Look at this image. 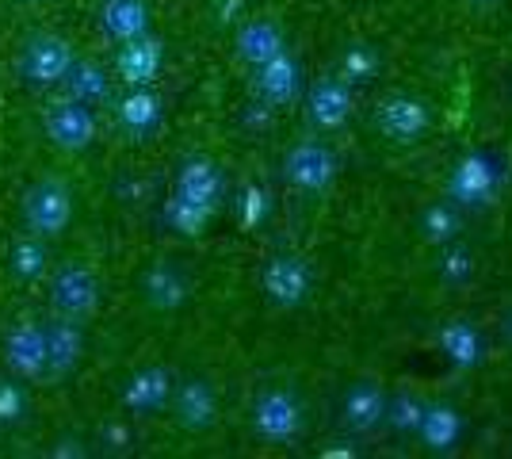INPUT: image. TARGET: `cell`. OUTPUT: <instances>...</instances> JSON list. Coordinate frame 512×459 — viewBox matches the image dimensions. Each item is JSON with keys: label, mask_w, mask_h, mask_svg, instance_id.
Segmentation results:
<instances>
[{"label": "cell", "mask_w": 512, "mask_h": 459, "mask_svg": "<svg viewBox=\"0 0 512 459\" xmlns=\"http://www.w3.org/2000/svg\"><path fill=\"white\" fill-rule=\"evenodd\" d=\"M20 219L23 230L35 238H58L73 222V188L62 176H43L35 180L20 199Z\"/></svg>", "instance_id": "6da1fadb"}, {"label": "cell", "mask_w": 512, "mask_h": 459, "mask_svg": "<svg viewBox=\"0 0 512 459\" xmlns=\"http://www.w3.org/2000/svg\"><path fill=\"white\" fill-rule=\"evenodd\" d=\"M73 62H77V58H73L69 39L54 35V31H39V35H31V39L20 46V54H16V77H20L27 88L43 92V88L62 85L65 73L73 69Z\"/></svg>", "instance_id": "7a4b0ae2"}, {"label": "cell", "mask_w": 512, "mask_h": 459, "mask_svg": "<svg viewBox=\"0 0 512 459\" xmlns=\"http://www.w3.org/2000/svg\"><path fill=\"white\" fill-rule=\"evenodd\" d=\"M100 276L88 268L85 261H65L54 268L50 287H46V299L50 310L58 318H73V322H85L100 310Z\"/></svg>", "instance_id": "3957f363"}, {"label": "cell", "mask_w": 512, "mask_h": 459, "mask_svg": "<svg viewBox=\"0 0 512 459\" xmlns=\"http://www.w3.org/2000/svg\"><path fill=\"white\" fill-rule=\"evenodd\" d=\"M501 184H505V165H501V157L490 150H474L451 169L448 196H451V203L478 211V207L493 203V196L501 192Z\"/></svg>", "instance_id": "277c9868"}, {"label": "cell", "mask_w": 512, "mask_h": 459, "mask_svg": "<svg viewBox=\"0 0 512 459\" xmlns=\"http://www.w3.org/2000/svg\"><path fill=\"white\" fill-rule=\"evenodd\" d=\"M253 429L268 444H291L302 433V406L299 398L283 387H268L253 402Z\"/></svg>", "instance_id": "5b68a950"}, {"label": "cell", "mask_w": 512, "mask_h": 459, "mask_svg": "<svg viewBox=\"0 0 512 459\" xmlns=\"http://www.w3.org/2000/svg\"><path fill=\"white\" fill-rule=\"evenodd\" d=\"M43 131L50 146L62 153H81L96 142V111L81 104V100H58L50 104L43 115Z\"/></svg>", "instance_id": "8992f818"}, {"label": "cell", "mask_w": 512, "mask_h": 459, "mask_svg": "<svg viewBox=\"0 0 512 459\" xmlns=\"http://www.w3.org/2000/svg\"><path fill=\"white\" fill-rule=\"evenodd\" d=\"M337 173H341V161H337V153L329 150L325 142H299V146H291L287 157H283V176L299 192H310V196L329 192Z\"/></svg>", "instance_id": "52a82bcc"}, {"label": "cell", "mask_w": 512, "mask_h": 459, "mask_svg": "<svg viewBox=\"0 0 512 459\" xmlns=\"http://www.w3.org/2000/svg\"><path fill=\"white\" fill-rule=\"evenodd\" d=\"M260 287H264V295L272 299L276 306L283 310H295L310 299V291H314V268L306 264V257H295V253H279L272 261L264 264V272H260Z\"/></svg>", "instance_id": "ba28073f"}, {"label": "cell", "mask_w": 512, "mask_h": 459, "mask_svg": "<svg viewBox=\"0 0 512 459\" xmlns=\"http://www.w3.org/2000/svg\"><path fill=\"white\" fill-rule=\"evenodd\" d=\"M375 127L398 142V146H409V142H421L432 127V111H428L425 100L417 96H386L379 111H375Z\"/></svg>", "instance_id": "9c48e42d"}, {"label": "cell", "mask_w": 512, "mask_h": 459, "mask_svg": "<svg viewBox=\"0 0 512 459\" xmlns=\"http://www.w3.org/2000/svg\"><path fill=\"white\" fill-rule=\"evenodd\" d=\"M4 360L20 379H43L46 372V329L31 318L12 322L4 333Z\"/></svg>", "instance_id": "30bf717a"}, {"label": "cell", "mask_w": 512, "mask_h": 459, "mask_svg": "<svg viewBox=\"0 0 512 459\" xmlns=\"http://www.w3.org/2000/svg\"><path fill=\"white\" fill-rule=\"evenodd\" d=\"M310 123L318 131H341L352 119V85L344 77H321L310 88Z\"/></svg>", "instance_id": "8fae6325"}, {"label": "cell", "mask_w": 512, "mask_h": 459, "mask_svg": "<svg viewBox=\"0 0 512 459\" xmlns=\"http://www.w3.org/2000/svg\"><path fill=\"white\" fill-rule=\"evenodd\" d=\"M85 352V337H81V322L73 318H58L46 326V379H62L81 364Z\"/></svg>", "instance_id": "7c38bea8"}, {"label": "cell", "mask_w": 512, "mask_h": 459, "mask_svg": "<svg viewBox=\"0 0 512 459\" xmlns=\"http://www.w3.org/2000/svg\"><path fill=\"white\" fill-rule=\"evenodd\" d=\"M299 85H302L299 62L287 50H279L272 62L256 66V92H260V100L268 108H287L299 96Z\"/></svg>", "instance_id": "4fadbf2b"}, {"label": "cell", "mask_w": 512, "mask_h": 459, "mask_svg": "<svg viewBox=\"0 0 512 459\" xmlns=\"http://www.w3.org/2000/svg\"><path fill=\"white\" fill-rule=\"evenodd\" d=\"M142 295L153 310H180L192 295V284H188V272L172 261H157L153 268H146L142 276Z\"/></svg>", "instance_id": "5bb4252c"}, {"label": "cell", "mask_w": 512, "mask_h": 459, "mask_svg": "<svg viewBox=\"0 0 512 459\" xmlns=\"http://www.w3.org/2000/svg\"><path fill=\"white\" fill-rule=\"evenodd\" d=\"M436 345L448 356L455 368H478L486 360V337L482 329L467 322V318H451L436 329Z\"/></svg>", "instance_id": "9a60e30c"}, {"label": "cell", "mask_w": 512, "mask_h": 459, "mask_svg": "<svg viewBox=\"0 0 512 459\" xmlns=\"http://www.w3.org/2000/svg\"><path fill=\"white\" fill-rule=\"evenodd\" d=\"M172 402H176V421L192 433H203L218 421V394L207 379H188L180 391L172 394Z\"/></svg>", "instance_id": "2e32d148"}, {"label": "cell", "mask_w": 512, "mask_h": 459, "mask_svg": "<svg viewBox=\"0 0 512 459\" xmlns=\"http://www.w3.org/2000/svg\"><path fill=\"white\" fill-rule=\"evenodd\" d=\"M341 414L348 429L371 433L379 421H386V394L375 383H356V387H348V394H344Z\"/></svg>", "instance_id": "e0dca14e"}, {"label": "cell", "mask_w": 512, "mask_h": 459, "mask_svg": "<svg viewBox=\"0 0 512 459\" xmlns=\"http://www.w3.org/2000/svg\"><path fill=\"white\" fill-rule=\"evenodd\" d=\"M169 398H172V379L165 368H142L127 383V391H123V402H127L134 414H157Z\"/></svg>", "instance_id": "ac0fdd59"}, {"label": "cell", "mask_w": 512, "mask_h": 459, "mask_svg": "<svg viewBox=\"0 0 512 459\" xmlns=\"http://www.w3.org/2000/svg\"><path fill=\"white\" fill-rule=\"evenodd\" d=\"M463 429H467V421L455 406H425L417 437L425 440L432 452H451L463 440Z\"/></svg>", "instance_id": "d6986e66"}, {"label": "cell", "mask_w": 512, "mask_h": 459, "mask_svg": "<svg viewBox=\"0 0 512 459\" xmlns=\"http://www.w3.org/2000/svg\"><path fill=\"white\" fill-rule=\"evenodd\" d=\"M100 23L111 39L130 43V39H142L150 31V12L142 0H104L100 8Z\"/></svg>", "instance_id": "ffe728a7"}, {"label": "cell", "mask_w": 512, "mask_h": 459, "mask_svg": "<svg viewBox=\"0 0 512 459\" xmlns=\"http://www.w3.org/2000/svg\"><path fill=\"white\" fill-rule=\"evenodd\" d=\"M161 43L150 39V35H142V39H130L123 43V54H119V73H123V81L134 88H146L157 77V69H161Z\"/></svg>", "instance_id": "44dd1931"}, {"label": "cell", "mask_w": 512, "mask_h": 459, "mask_svg": "<svg viewBox=\"0 0 512 459\" xmlns=\"http://www.w3.org/2000/svg\"><path fill=\"white\" fill-rule=\"evenodd\" d=\"M283 46V31H279L272 20H249L241 31H237V54L249 62V66H264L272 62Z\"/></svg>", "instance_id": "7402d4cb"}, {"label": "cell", "mask_w": 512, "mask_h": 459, "mask_svg": "<svg viewBox=\"0 0 512 459\" xmlns=\"http://www.w3.org/2000/svg\"><path fill=\"white\" fill-rule=\"evenodd\" d=\"M176 196H188L195 203H207L214 207L218 196H222V173L214 169L211 161L195 157L188 165H180V176H176Z\"/></svg>", "instance_id": "603a6c76"}, {"label": "cell", "mask_w": 512, "mask_h": 459, "mask_svg": "<svg viewBox=\"0 0 512 459\" xmlns=\"http://www.w3.org/2000/svg\"><path fill=\"white\" fill-rule=\"evenodd\" d=\"M119 123L134 138H150L161 127V100L153 96L150 88H134L127 100L119 104Z\"/></svg>", "instance_id": "cb8c5ba5"}, {"label": "cell", "mask_w": 512, "mask_h": 459, "mask_svg": "<svg viewBox=\"0 0 512 459\" xmlns=\"http://www.w3.org/2000/svg\"><path fill=\"white\" fill-rule=\"evenodd\" d=\"M62 85L69 88L73 100H81V104H88V108H96L100 100H107V92H111L107 73L100 66H92V62H73V69L65 73Z\"/></svg>", "instance_id": "d4e9b609"}, {"label": "cell", "mask_w": 512, "mask_h": 459, "mask_svg": "<svg viewBox=\"0 0 512 459\" xmlns=\"http://www.w3.org/2000/svg\"><path fill=\"white\" fill-rule=\"evenodd\" d=\"M421 230H425L428 245H448V241H455L459 230H463L459 203H428L425 215H421Z\"/></svg>", "instance_id": "484cf974"}, {"label": "cell", "mask_w": 512, "mask_h": 459, "mask_svg": "<svg viewBox=\"0 0 512 459\" xmlns=\"http://www.w3.org/2000/svg\"><path fill=\"white\" fill-rule=\"evenodd\" d=\"M214 207H207V203H195V199L188 196H172L169 207H165V219H169L172 230H180V234H199L203 226H207V219H211Z\"/></svg>", "instance_id": "4316f807"}, {"label": "cell", "mask_w": 512, "mask_h": 459, "mask_svg": "<svg viewBox=\"0 0 512 459\" xmlns=\"http://www.w3.org/2000/svg\"><path fill=\"white\" fill-rule=\"evenodd\" d=\"M12 272L20 276V280H39L46 272V245L43 238H35V234H27L12 245Z\"/></svg>", "instance_id": "83f0119b"}, {"label": "cell", "mask_w": 512, "mask_h": 459, "mask_svg": "<svg viewBox=\"0 0 512 459\" xmlns=\"http://www.w3.org/2000/svg\"><path fill=\"white\" fill-rule=\"evenodd\" d=\"M444 253H440V280L448 287H463L474 280V257H470V249H463V245H455V241H448V245H440Z\"/></svg>", "instance_id": "f1b7e54d"}, {"label": "cell", "mask_w": 512, "mask_h": 459, "mask_svg": "<svg viewBox=\"0 0 512 459\" xmlns=\"http://www.w3.org/2000/svg\"><path fill=\"white\" fill-rule=\"evenodd\" d=\"M375 69H379V54L371 46H348L341 62V77L348 85H367L375 77Z\"/></svg>", "instance_id": "f546056e"}, {"label": "cell", "mask_w": 512, "mask_h": 459, "mask_svg": "<svg viewBox=\"0 0 512 459\" xmlns=\"http://www.w3.org/2000/svg\"><path fill=\"white\" fill-rule=\"evenodd\" d=\"M421 414H425V402L413 398V394H398L394 402H386V421H390L398 433H417Z\"/></svg>", "instance_id": "4dcf8cb0"}, {"label": "cell", "mask_w": 512, "mask_h": 459, "mask_svg": "<svg viewBox=\"0 0 512 459\" xmlns=\"http://www.w3.org/2000/svg\"><path fill=\"white\" fill-rule=\"evenodd\" d=\"M264 215H268V192L264 188H249L245 199H241V222L245 226H260Z\"/></svg>", "instance_id": "1f68e13d"}, {"label": "cell", "mask_w": 512, "mask_h": 459, "mask_svg": "<svg viewBox=\"0 0 512 459\" xmlns=\"http://www.w3.org/2000/svg\"><path fill=\"white\" fill-rule=\"evenodd\" d=\"M23 417V391L12 383H0V421H20Z\"/></svg>", "instance_id": "d6a6232c"}, {"label": "cell", "mask_w": 512, "mask_h": 459, "mask_svg": "<svg viewBox=\"0 0 512 459\" xmlns=\"http://www.w3.org/2000/svg\"><path fill=\"white\" fill-rule=\"evenodd\" d=\"M470 4H478V8H493V4H501V0H470Z\"/></svg>", "instance_id": "836d02e7"}]
</instances>
